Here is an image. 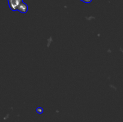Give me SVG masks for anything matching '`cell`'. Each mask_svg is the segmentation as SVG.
<instances>
[{
    "label": "cell",
    "mask_w": 123,
    "mask_h": 122,
    "mask_svg": "<svg viewBox=\"0 0 123 122\" xmlns=\"http://www.w3.org/2000/svg\"><path fill=\"white\" fill-rule=\"evenodd\" d=\"M18 10L21 12L22 13H25L28 10V6L25 2H22L20 6L18 8Z\"/></svg>",
    "instance_id": "7a4b0ae2"
},
{
    "label": "cell",
    "mask_w": 123,
    "mask_h": 122,
    "mask_svg": "<svg viewBox=\"0 0 123 122\" xmlns=\"http://www.w3.org/2000/svg\"><path fill=\"white\" fill-rule=\"evenodd\" d=\"M22 2L23 0H8V6L12 11L18 10V8Z\"/></svg>",
    "instance_id": "6da1fadb"
},
{
    "label": "cell",
    "mask_w": 123,
    "mask_h": 122,
    "mask_svg": "<svg viewBox=\"0 0 123 122\" xmlns=\"http://www.w3.org/2000/svg\"><path fill=\"white\" fill-rule=\"evenodd\" d=\"M80 1H83V2H85V3H90V2H91L92 0H80Z\"/></svg>",
    "instance_id": "3957f363"
}]
</instances>
